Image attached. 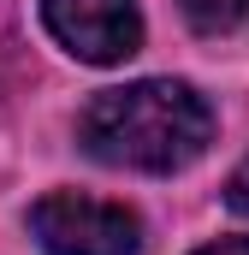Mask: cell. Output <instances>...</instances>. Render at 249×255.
Wrapping results in <instances>:
<instances>
[{
  "label": "cell",
  "instance_id": "cell-1",
  "mask_svg": "<svg viewBox=\"0 0 249 255\" xmlns=\"http://www.w3.org/2000/svg\"><path fill=\"white\" fill-rule=\"evenodd\" d=\"M77 136L101 166L184 172L214 142V107L178 77H142L124 89H101L83 107Z\"/></svg>",
  "mask_w": 249,
  "mask_h": 255
},
{
  "label": "cell",
  "instance_id": "cell-2",
  "mask_svg": "<svg viewBox=\"0 0 249 255\" xmlns=\"http://www.w3.org/2000/svg\"><path fill=\"white\" fill-rule=\"evenodd\" d=\"M30 232L48 255H136L142 250V220L124 202L54 190L30 208Z\"/></svg>",
  "mask_w": 249,
  "mask_h": 255
},
{
  "label": "cell",
  "instance_id": "cell-3",
  "mask_svg": "<svg viewBox=\"0 0 249 255\" xmlns=\"http://www.w3.org/2000/svg\"><path fill=\"white\" fill-rule=\"evenodd\" d=\"M42 24L83 65H119L142 48V6L136 0H42Z\"/></svg>",
  "mask_w": 249,
  "mask_h": 255
},
{
  "label": "cell",
  "instance_id": "cell-4",
  "mask_svg": "<svg viewBox=\"0 0 249 255\" xmlns=\"http://www.w3.org/2000/svg\"><path fill=\"white\" fill-rule=\"evenodd\" d=\"M184 18L202 30V36H220V30H238L249 18V0H178Z\"/></svg>",
  "mask_w": 249,
  "mask_h": 255
},
{
  "label": "cell",
  "instance_id": "cell-5",
  "mask_svg": "<svg viewBox=\"0 0 249 255\" xmlns=\"http://www.w3.org/2000/svg\"><path fill=\"white\" fill-rule=\"evenodd\" d=\"M226 202H232V214H244V220H249V160L232 172V184H226Z\"/></svg>",
  "mask_w": 249,
  "mask_h": 255
},
{
  "label": "cell",
  "instance_id": "cell-6",
  "mask_svg": "<svg viewBox=\"0 0 249 255\" xmlns=\"http://www.w3.org/2000/svg\"><path fill=\"white\" fill-rule=\"evenodd\" d=\"M196 255H249V238H220V244H202Z\"/></svg>",
  "mask_w": 249,
  "mask_h": 255
}]
</instances>
